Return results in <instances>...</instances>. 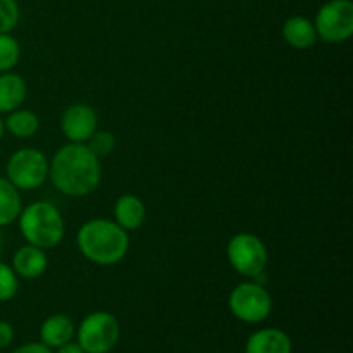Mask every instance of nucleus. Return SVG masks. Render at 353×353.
Here are the masks:
<instances>
[{
  "label": "nucleus",
  "instance_id": "nucleus-1",
  "mask_svg": "<svg viewBox=\"0 0 353 353\" xmlns=\"http://www.w3.org/2000/svg\"><path fill=\"white\" fill-rule=\"evenodd\" d=\"M48 178L62 195L88 196L102 181V164L86 143L62 145L48 165Z\"/></svg>",
  "mask_w": 353,
  "mask_h": 353
},
{
  "label": "nucleus",
  "instance_id": "nucleus-2",
  "mask_svg": "<svg viewBox=\"0 0 353 353\" xmlns=\"http://www.w3.org/2000/svg\"><path fill=\"white\" fill-rule=\"evenodd\" d=\"M78 248L83 257L97 265H116L126 257L130 250V234L116 221H86L78 231Z\"/></svg>",
  "mask_w": 353,
  "mask_h": 353
},
{
  "label": "nucleus",
  "instance_id": "nucleus-3",
  "mask_svg": "<svg viewBox=\"0 0 353 353\" xmlns=\"http://www.w3.org/2000/svg\"><path fill=\"white\" fill-rule=\"evenodd\" d=\"M17 221L24 240L43 250L55 248L64 238V217L61 210L47 200L33 202L24 207Z\"/></svg>",
  "mask_w": 353,
  "mask_h": 353
},
{
  "label": "nucleus",
  "instance_id": "nucleus-4",
  "mask_svg": "<svg viewBox=\"0 0 353 353\" xmlns=\"http://www.w3.org/2000/svg\"><path fill=\"white\" fill-rule=\"evenodd\" d=\"M121 336L119 321L114 314L97 310L88 314L76 330V343L85 353H109L116 348Z\"/></svg>",
  "mask_w": 353,
  "mask_h": 353
},
{
  "label": "nucleus",
  "instance_id": "nucleus-5",
  "mask_svg": "<svg viewBox=\"0 0 353 353\" xmlns=\"http://www.w3.org/2000/svg\"><path fill=\"white\" fill-rule=\"evenodd\" d=\"M48 165L47 155L38 148H19L7 161V179L19 192H31L48 179Z\"/></svg>",
  "mask_w": 353,
  "mask_h": 353
},
{
  "label": "nucleus",
  "instance_id": "nucleus-6",
  "mask_svg": "<svg viewBox=\"0 0 353 353\" xmlns=\"http://www.w3.org/2000/svg\"><path fill=\"white\" fill-rule=\"evenodd\" d=\"M228 305L238 321L245 324H259L271 316L272 296L261 283L247 281L234 286Z\"/></svg>",
  "mask_w": 353,
  "mask_h": 353
},
{
  "label": "nucleus",
  "instance_id": "nucleus-7",
  "mask_svg": "<svg viewBox=\"0 0 353 353\" xmlns=\"http://www.w3.org/2000/svg\"><path fill=\"white\" fill-rule=\"evenodd\" d=\"M226 255L231 268L245 278L257 279L268 268V248L261 238L252 233L234 234L228 241Z\"/></svg>",
  "mask_w": 353,
  "mask_h": 353
},
{
  "label": "nucleus",
  "instance_id": "nucleus-8",
  "mask_svg": "<svg viewBox=\"0 0 353 353\" xmlns=\"http://www.w3.org/2000/svg\"><path fill=\"white\" fill-rule=\"evenodd\" d=\"M317 38L326 43H343L353 34L352 0H330L319 7L314 19Z\"/></svg>",
  "mask_w": 353,
  "mask_h": 353
},
{
  "label": "nucleus",
  "instance_id": "nucleus-9",
  "mask_svg": "<svg viewBox=\"0 0 353 353\" xmlns=\"http://www.w3.org/2000/svg\"><path fill=\"white\" fill-rule=\"evenodd\" d=\"M99 126V117L88 103H72L61 117V131L71 143H86Z\"/></svg>",
  "mask_w": 353,
  "mask_h": 353
},
{
  "label": "nucleus",
  "instance_id": "nucleus-10",
  "mask_svg": "<svg viewBox=\"0 0 353 353\" xmlns=\"http://www.w3.org/2000/svg\"><path fill=\"white\" fill-rule=\"evenodd\" d=\"M293 345L288 334L278 327H262L250 334L245 353H292Z\"/></svg>",
  "mask_w": 353,
  "mask_h": 353
},
{
  "label": "nucleus",
  "instance_id": "nucleus-11",
  "mask_svg": "<svg viewBox=\"0 0 353 353\" xmlns=\"http://www.w3.org/2000/svg\"><path fill=\"white\" fill-rule=\"evenodd\" d=\"M48 259L43 248H38L34 245H24L17 248L12 257V271L17 278L23 279H37L47 271Z\"/></svg>",
  "mask_w": 353,
  "mask_h": 353
},
{
  "label": "nucleus",
  "instance_id": "nucleus-12",
  "mask_svg": "<svg viewBox=\"0 0 353 353\" xmlns=\"http://www.w3.org/2000/svg\"><path fill=\"white\" fill-rule=\"evenodd\" d=\"M76 336V326L65 314H52L41 323L40 341L48 348H59L72 341Z\"/></svg>",
  "mask_w": 353,
  "mask_h": 353
},
{
  "label": "nucleus",
  "instance_id": "nucleus-13",
  "mask_svg": "<svg viewBox=\"0 0 353 353\" xmlns=\"http://www.w3.org/2000/svg\"><path fill=\"white\" fill-rule=\"evenodd\" d=\"M114 221L124 231H137L143 226L147 219V207L137 195H123L114 203Z\"/></svg>",
  "mask_w": 353,
  "mask_h": 353
},
{
  "label": "nucleus",
  "instance_id": "nucleus-14",
  "mask_svg": "<svg viewBox=\"0 0 353 353\" xmlns=\"http://www.w3.org/2000/svg\"><path fill=\"white\" fill-rule=\"evenodd\" d=\"M283 38L286 43L299 50L314 47L317 43V33L314 21H310L305 16H292L283 24Z\"/></svg>",
  "mask_w": 353,
  "mask_h": 353
},
{
  "label": "nucleus",
  "instance_id": "nucleus-15",
  "mask_svg": "<svg viewBox=\"0 0 353 353\" xmlns=\"http://www.w3.org/2000/svg\"><path fill=\"white\" fill-rule=\"evenodd\" d=\"M28 86L23 76L16 72H2L0 74V114H9L19 109L26 100Z\"/></svg>",
  "mask_w": 353,
  "mask_h": 353
},
{
  "label": "nucleus",
  "instance_id": "nucleus-16",
  "mask_svg": "<svg viewBox=\"0 0 353 353\" xmlns=\"http://www.w3.org/2000/svg\"><path fill=\"white\" fill-rule=\"evenodd\" d=\"M23 210L21 193L7 178L0 176V228L16 223Z\"/></svg>",
  "mask_w": 353,
  "mask_h": 353
},
{
  "label": "nucleus",
  "instance_id": "nucleus-17",
  "mask_svg": "<svg viewBox=\"0 0 353 353\" xmlns=\"http://www.w3.org/2000/svg\"><path fill=\"white\" fill-rule=\"evenodd\" d=\"M3 128L16 138H31L40 128V119L33 110L16 109L7 114V119H3Z\"/></svg>",
  "mask_w": 353,
  "mask_h": 353
},
{
  "label": "nucleus",
  "instance_id": "nucleus-18",
  "mask_svg": "<svg viewBox=\"0 0 353 353\" xmlns=\"http://www.w3.org/2000/svg\"><path fill=\"white\" fill-rule=\"evenodd\" d=\"M21 59V45L10 33H0V74L16 68Z\"/></svg>",
  "mask_w": 353,
  "mask_h": 353
},
{
  "label": "nucleus",
  "instance_id": "nucleus-19",
  "mask_svg": "<svg viewBox=\"0 0 353 353\" xmlns=\"http://www.w3.org/2000/svg\"><path fill=\"white\" fill-rule=\"evenodd\" d=\"M17 290H19V278L10 265L0 261V302L12 300L17 295Z\"/></svg>",
  "mask_w": 353,
  "mask_h": 353
},
{
  "label": "nucleus",
  "instance_id": "nucleus-20",
  "mask_svg": "<svg viewBox=\"0 0 353 353\" xmlns=\"http://www.w3.org/2000/svg\"><path fill=\"white\" fill-rule=\"evenodd\" d=\"M86 145H88L90 150H92L99 159L107 157V155L112 154L114 148H116V137H114V133H110V131L97 130L95 133L92 134V138L86 141Z\"/></svg>",
  "mask_w": 353,
  "mask_h": 353
},
{
  "label": "nucleus",
  "instance_id": "nucleus-21",
  "mask_svg": "<svg viewBox=\"0 0 353 353\" xmlns=\"http://www.w3.org/2000/svg\"><path fill=\"white\" fill-rule=\"evenodd\" d=\"M19 16L16 0H0V33H10L19 23Z\"/></svg>",
  "mask_w": 353,
  "mask_h": 353
},
{
  "label": "nucleus",
  "instance_id": "nucleus-22",
  "mask_svg": "<svg viewBox=\"0 0 353 353\" xmlns=\"http://www.w3.org/2000/svg\"><path fill=\"white\" fill-rule=\"evenodd\" d=\"M14 340V327L7 321H0V350L7 348Z\"/></svg>",
  "mask_w": 353,
  "mask_h": 353
},
{
  "label": "nucleus",
  "instance_id": "nucleus-23",
  "mask_svg": "<svg viewBox=\"0 0 353 353\" xmlns=\"http://www.w3.org/2000/svg\"><path fill=\"white\" fill-rule=\"evenodd\" d=\"M10 353H54L52 352V348L45 347L41 341H34V343H26V345H21V347H17L16 350H12Z\"/></svg>",
  "mask_w": 353,
  "mask_h": 353
},
{
  "label": "nucleus",
  "instance_id": "nucleus-24",
  "mask_svg": "<svg viewBox=\"0 0 353 353\" xmlns=\"http://www.w3.org/2000/svg\"><path fill=\"white\" fill-rule=\"evenodd\" d=\"M55 353H85L81 347H79L76 341H69V343L62 345V347L57 348V352Z\"/></svg>",
  "mask_w": 353,
  "mask_h": 353
},
{
  "label": "nucleus",
  "instance_id": "nucleus-25",
  "mask_svg": "<svg viewBox=\"0 0 353 353\" xmlns=\"http://www.w3.org/2000/svg\"><path fill=\"white\" fill-rule=\"evenodd\" d=\"M3 133H6V128H3V119H2V117H0V140H2Z\"/></svg>",
  "mask_w": 353,
  "mask_h": 353
},
{
  "label": "nucleus",
  "instance_id": "nucleus-26",
  "mask_svg": "<svg viewBox=\"0 0 353 353\" xmlns=\"http://www.w3.org/2000/svg\"><path fill=\"white\" fill-rule=\"evenodd\" d=\"M2 250H3V234L2 231H0V254H2Z\"/></svg>",
  "mask_w": 353,
  "mask_h": 353
}]
</instances>
